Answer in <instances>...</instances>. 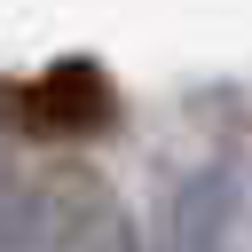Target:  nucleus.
Returning <instances> with one entry per match:
<instances>
[{"instance_id": "7ed1b4c3", "label": "nucleus", "mask_w": 252, "mask_h": 252, "mask_svg": "<svg viewBox=\"0 0 252 252\" xmlns=\"http://www.w3.org/2000/svg\"><path fill=\"white\" fill-rule=\"evenodd\" d=\"M228 213H236V165L205 158L189 165L165 205H158V244L150 252H228Z\"/></svg>"}, {"instance_id": "f03ea898", "label": "nucleus", "mask_w": 252, "mask_h": 252, "mask_svg": "<svg viewBox=\"0 0 252 252\" xmlns=\"http://www.w3.org/2000/svg\"><path fill=\"white\" fill-rule=\"evenodd\" d=\"M8 110L32 142H94L118 126V87L94 55H55L47 71H32L8 94Z\"/></svg>"}, {"instance_id": "f257e3e1", "label": "nucleus", "mask_w": 252, "mask_h": 252, "mask_svg": "<svg viewBox=\"0 0 252 252\" xmlns=\"http://www.w3.org/2000/svg\"><path fill=\"white\" fill-rule=\"evenodd\" d=\"M24 252H142V228L94 165L55 158L24 181Z\"/></svg>"}]
</instances>
